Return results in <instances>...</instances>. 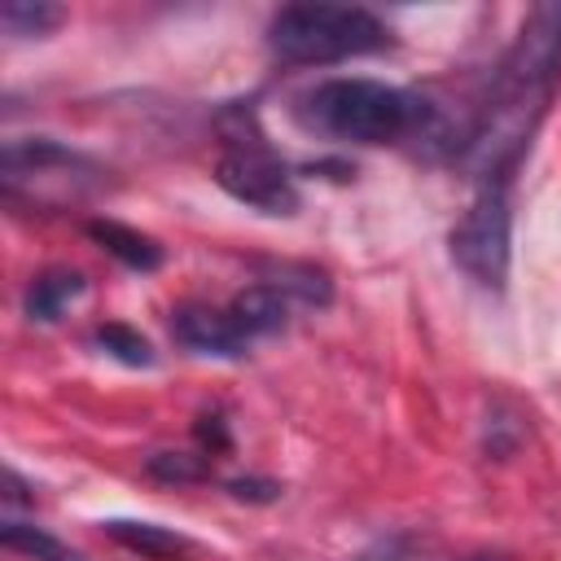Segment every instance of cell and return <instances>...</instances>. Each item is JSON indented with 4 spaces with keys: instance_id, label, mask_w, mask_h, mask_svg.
I'll return each instance as SVG.
<instances>
[{
    "instance_id": "13",
    "label": "cell",
    "mask_w": 561,
    "mask_h": 561,
    "mask_svg": "<svg viewBox=\"0 0 561 561\" xmlns=\"http://www.w3.org/2000/svg\"><path fill=\"white\" fill-rule=\"evenodd\" d=\"M66 9L48 4V0H4L0 4V26L13 39H31V35H48L53 26H61Z\"/></svg>"
},
{
    "instance_id": "16",
    "label": "cell",
    "mask_w": 561,
    "mask_h": 561,
    "mask_svg": "<svg viewBox=\"0 0 561 561\" xmlns=\"http://www.w3.org/2000/svg\"><path fill=\"white\" fill-rule=\"evenodd\" d=\"M228 491L237 500H250V504H272L280 495V482H272V478H232Z\"/></svg>"
},
{
    "instance_id": "8",
    "label": "cell",
    "mask_w": 561,
    "mask_h": 561,
    "mask_svg": "<svg viewBox=\"0 0 561 561\" xmlns=\"http://www.w3.org/2000/svg\"><path fill=\"white\" fill-rule=\"evenodd\" d=\"M88 237H92L105 254H114L118 263H127V267H136V272L162 267V245H158L153 237H145V232L118 224V219H92V224H88Z\"/></svg>"
},
{
    "instance_id": "3",
    "label": "cell",
    "mask_w": 561,
    "mask_h": 561,
    "mask_svg": "<svg viewBox=\"0 0 561 561\" xmlns=\"http://www.w3.org/2000/svg\"><path fill=\"white\" fill-rule=\"evenodd\" d=\"M451 259L465 276H473L486 289H504L508 280V245H513V210H508V180L482 184V193L469 202V210L456 219Z\"/></svg>"
},
{
    "instance_id": "4",
    "label": "cell",
    "mask_w": 561,
    "mask_h": 561,
    "mask_svg": "<svg viewBox=\"0 0 561 561\" xmlns=\"http://www.w3.org/2000/svg\"><path fill=\"white\" fill-rule=\"evenodd\" d=\"M561 79V0L535 4L491 75V92H552Z\"/></svg>"
},
{
    "instance_id": "5",
    "label": "cell",
    "mask_w": 561,
    "mask_h": 561,
    "mask_svg": "<svg viewBox=\"0 0 561 561\" xmlns=\"http://www.w3.org/2000/svg\"><path fill=\"white\" fill-rule=\"evenodd\" d=\"M215 180L228 197H237L263 215H294L298 210L294 175L280 158H272V149L263 140H237L215 162Z\"/></svg>"
},
{
    "instance_id": "18",
    "label": "cell",
    "mask_w": 561,
    "mask_h": 561,
    "mask_svg": "<svg viewBox=\"0 0 561 561\" xmlns=\"http://www.w3.org/2000/svg\"><path fill=\"white\" fill-rule=\"evenodd\" d=\"M4 486H9V491H4L9 504H26V500H31V495H26V482H22L13 469H4Z\"/></svg>"
},
{
    "instance_id": "2",
    "label": "cell",
    "mask_w": 561,
    "mask_h": 561,
    "mask_svg": "<svg viewBox=\"0 0 561 561\" xmlns=\"http://www.w3.org/2000/svg\"><path fill=\"white\" fill-rule=\"evenodd\" d=\"M386 44L390 26L359 4H285L267 22V48L289 66H329Z\"/></svg>"
},
{
    "instance_id": "9",
    "label": "cell",
    "mask_w": 561,
    "mask_h": 561,
    "mask_svg": "<svg viewBox=\"0 0 561 561\" xmlns=\"http://www.w3.org/2000/svg\"><path fill=\"white\" fill-rule=\"evenodd\" d=\"M263 272V285L280 289L285 298H298L307 307H324L333 298V280L329 272H320L316 263H294V259H272V263H259Z\"/></svg>"
},
{
    "instance_id": "12",
    "label": "cell",
    "mask_w": 561,
    "mask_h": 561,
    "mask_svg": "<svg viewBox=\"0 0 561 561\" xmlns=\"http://www.w3.org/2000/svg\"><path fill=\"white\" fill-rule=\"evenodd\" d=\"M0 543L31 557V561H83V552H75L70 543H61L57 535L31 526V522H18V517H4L0 522Z\"/></svg>"
},
{
    "instance_id": "6",
    "label": "cell",
    "mask_w": 561,
    "mask_h": 561,
    "mask_svg": "<svg viewBox=\"0 0 561 561\" xmlns=\"http://www.w3.org/2000/svg\"><path fill=\"white\" fill-rule=\"evenodd\" d=\"M171 333H175V342H184V346L197 351V355H224V359H237V355H245V346H250V333L237 324L232 311L202 307V302L175 307V316H171Z\"/></svg>"
},
{
    "instance_id": "11",
    "label": "cell",
    "mask_w": 561,
    "mask_h": 561,
    "mask_svg": "<svg viewBox=\"0 0 561 561\" xmlns=\"http://www.w3.org/2000/svg\"><path fill=\"white\" fill-rule=\"evenodd\" d=\"M83 289H88L83 272L53 267V272H44V276L31 280V289H26V316L39 320V324H48V320H57V316L70 307V298H79Z\"/></svg>"
},
{
    "instance_id": "7",
    "label": "cell",
    "mask_w": 561,
    "mask_h": 561,
    "mask_svg": "<svg viewBox=\"0 0 561 561\" xmlns=\"http://www.w3.org/2000/svg\"><path fill=\"white\" fill-rule=\"evenodd\" d=\"M101 530L123 543L127 552H140L149 561H188L193 543L171 530V526H158V522H127V517H114V522H101Z\"/></svg>"
},
{
    "instance_id": "1",
    "label": "cell",
    "mask_w": 561,
    "mask_h": 561,
    "mask_svg": "<svg viewBox=\"0 0 561 561\" xmlns=\"http://www.w3.org/2000/svg\"><path fill=\"white\" fill-rule=\"evenodd\" d=\"M298 118L333 140L390 145L403 136H430L434 105L381 79H329L298 96Z\"/></svg>"
},
{
    "instance_id": "14",
    "label": "cell",
    "mask_w": 561,
    "mask_h": 561,
    "mask_svg": "<svg viewBox=\"0 0 561 561\" xmlns=\"http://www.w3.org/2000/svg\"><path fill=\"white\" fill-rule=\"evenodd\" d=\"M96 346L105 355H114L118 364H131V368H149L153 364V346L131 324H101L96 329Z\"/></svg>"
},
{
    "instance_id": "15",
    "label": "cell",
    "mask_w": 561,
    "mask_h": 561,
    "mask_svg": "<svg viewBox=\"0 0 561 561\" xmlns=\"http://www.w3.org/2000/svg\"><path fill=\"white\" fill-rule=\"evenodd\" d=\"M145 469H149V478H158V482H202V478L210 473L206 456H188V451H153V456L145 460Z\"/></svg>"
},
{
    "instance_id": "19",
    "label": "cell",
    "mask_w": 561,
    "mask_h": 561,
    "mask_svg": "<svg viewBox=\"0 0 561 561\" xmlns=\"http://www.w3.org/2000/svg\"><path fill=\"white\" fill-rule=\"evenodd\" d=\"M469 561H504V557H469Z\"/></svg>"
},
{
    "instance_id": "17",
    "label": "cell",
    "mask_w": 561,
    "mask_h": 561,
    "mask_svg": "<svg viewBox=\"0 0 561 561\" xmlns=\"http://www.w3.org/2000/svg\"><path fill=\"white\" fill-rule=\"evenodd\" d=\"M197 438H202V443H210L215 451H224V447H228V430H224V421H219V416H202Z\"/></svg>"
},
{
    "instance_id": "10",
    "label": "cell",
    "mask_w": 561,
    "mask_h": 561,
    "mask_svg": "<svg viewBox=\"0 0 561 561\" xmlns=\"http://www.w3.org/2000/svg\"><path fill=\"white\" fill-rule=\"evenodd\" d=\"M232 316H237V324L250 333V337H259V333H276V329H285V320H289V298L280 294V289H272V285H250V289H241L237 298H232V307H228Z\"/></svg>"
}]
</instances>
